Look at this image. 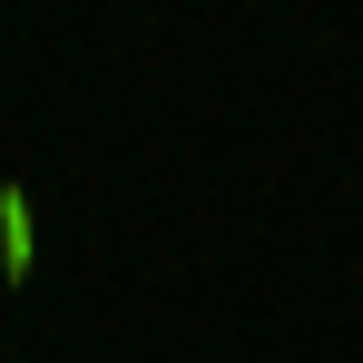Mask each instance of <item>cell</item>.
Wrapping results in <instances>:
<instances>
[{"label":"cell","instance_id":"obj_1","mask_svg":"<svg viewBox=\"0 0 363 363\" xmlns=\"http://www.w3.org/2000/svg\"><path fill=\"white\" fill-rule=\"evenodd\" d=\"M30 275H40V206H30L20 177H0V285L20 295Z\"/></svg>","mask_w":363,"mask_h":363}]
</instances>
